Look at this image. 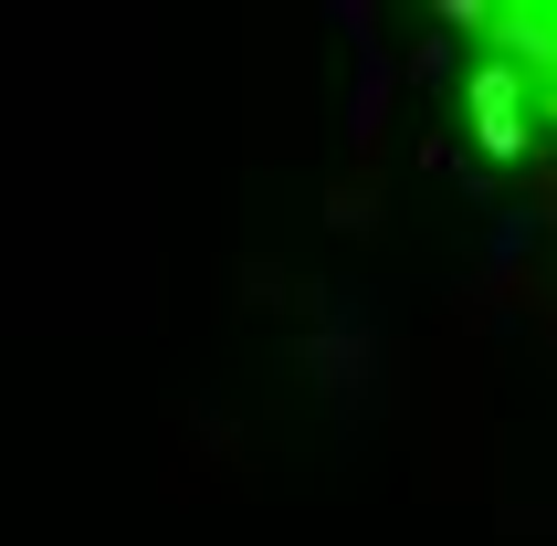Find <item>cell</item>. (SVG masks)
Instances as JSON below:
<instances>
[{
    "label": "cell",
    "instance_id": "cell-1",
    "mask_svg": "<svg viewBox=\"0 0 557 546\" xmlns=\"http://www.w3.org/2000/svg\"><path fill=\"white\" fill-rule=\"evenodd\" d=\"M463 42L495 74V95L557 148V0H484L463 11Z\"/></svg>",
    "mask_w": 557,
    "mask_h": 546
}]
</instances>
